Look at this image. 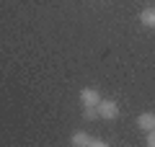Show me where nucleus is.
I'll use <instances>...</instances> for the list:
<instances>
[{
	"instance_id": "f257e3e1",
	"label": "nucleus",
	"mask_w": 155,
	"mask_h": 147,
	"mask_svg": "<svg viewBox=\"0 0 155 147\" xmlns=\"http://www.w3.org/2000/svg\"><path fill=\"white\" fill-rule=\"evenodd\" d=\"M119 103H116L114 98H101V103H98V119H104V121H114V119H119Z\"/></svg>"
},
{
	"instance_id": "f03ea898",
	"label": "nucleus",
	"mask_w": 155,
	"mask_h": 147,
	"mask_svg": "<svg viewBox=\"0 0 155 147\" xmlns=\"http://www.w3.org/2000/svg\"><path fill=\"white\" fill-rule=\"evenodd\" d=\"M72 147H106V139H98V137H91L88 132H75L70 137Z\"/></svg>"
},
{
	"instance_id": "7ed1b4c3",
	"label": "nucleus",
	"mask_w": 155,
	"mask_h": 147,
	"mask_svg": "<svg viewBox=\"0 0 155 147\" xmlns=\"http://www.w3.org/2000/svg\"><path fill=\"white\" fill-rule=\"evenodd\" d=\"M80 103L83 106H98L101 103V90L98 88H83L80 90Z\"/></svg>"
},
{
	"instance_id": "20e7f679",
	"label": "nucleus",
	"mask_w": 155,
	"mask_h": 147,
	"mask_svg": "<svg viewBox=\"0 0 155 147\" xmlns=\"http://www.w3.org/2000/svg\"><path fill=\"white\" fill-rule=\"evenodd\" d=\"M137 126H140V132H150V129H155V114H153V111H145V114H140V116H137Z\"/></svg>"
},
{
	"instance_id": "39448f33",
	"label": "nucleus",
	"mask_w": 155,
	"mask_h": 147,
	"mask_svg": "<svg viewBox=\"0 0 155 147\" xmlns=\"http://www.w3.org/2000/svg\"><path fill=\"white\" fill-rule=\"evenodd\" d=\"M140 23H142L145 28H155V5L142 8V13H140Z\"/></svg>"
},
{
	"instance_id": "423d86ee",
	"label": "nucleus",
	"mask_w": 155,
	"mask_h": 147,
	"mask_svg": "<svg viewBox=\"0 0 155 147\" xmlns=\"http://www.w3.org/2000/svg\"><path fill=\"white\" fill-rule=\"evenodd\" d=\"M83 119L85 121H96L98 119V106H83Z\"/></svg>"
},
{
	"instance_id": "0eeeda50",
	"label": "nucleus",
	"mask_w": 155,
	"mask_h": 147,
	"mask_svg": "<svg viewBox=\"0 0 155 147\" xmlns=\"http://www.w3.org/2000/svg\"><path fill=\"white\" fill-rule=\"evenodd\" d=\"M145 142H147V147H155V129L145 132Z\"/></svg>"
}]
</instances>
